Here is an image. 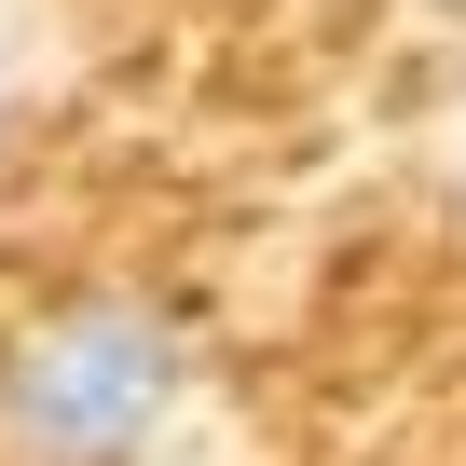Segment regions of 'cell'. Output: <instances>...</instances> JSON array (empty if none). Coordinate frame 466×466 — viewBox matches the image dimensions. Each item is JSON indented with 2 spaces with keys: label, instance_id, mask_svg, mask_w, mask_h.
I'll list each match as a JSON object with an SVG mask.
<instances>
[{
  "label": "cell",
  "instance_id": "obj_1",
  "mask_svg": "<svg viewBox=\"0 0 466 466\" xmlns=\"http://www.w3.org/2000/svg\"><path fill=\"white\" fill-rule=\"evenodd\" d=\"M192 398V329L151 289H69L0 343V466H137Z\"/></svg>",
  "mask_w": 466,
  "mask_h": 466
}]
</instances>
